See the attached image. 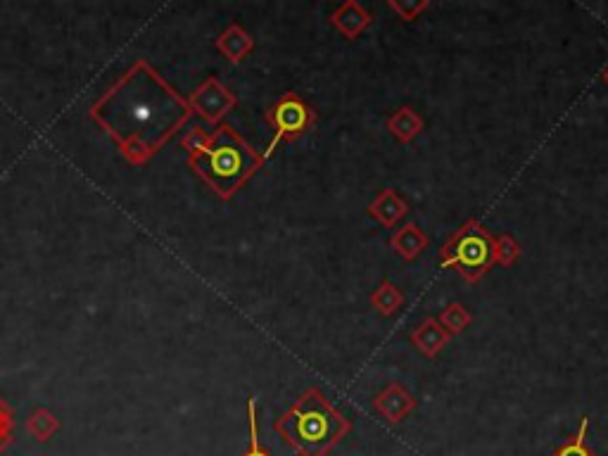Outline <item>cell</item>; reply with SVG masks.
Segmentation results:
<instances>
[{
	"label": "cell",
	"mask_w": 608,
	"mask_h": 456,
	"mask_svg": "<svg viewBox=\"0 0 608 456\" xmlns=\"http://www.w3.org/2000/svg\"><path fill=\"white\" fill-rule=\"evenodd\" d=\"M188 98L145 60H136L122 79L91 107L93 122L107 131L131 164H145L190 119Z\"/></svg>",
	"instance_id": "1"
},
{
	"label": "cell",
	"mask_w": 608,
	"mask_h": 456,
	"mask_svg": "<svg viewBox=\"0 0 608 456\" xmlns=\"http://www.w3.org/2000/svg\"><path fill=\"white\" fill-rule=\"evenodd\" d=\"M274 430L297 456H328L352 433V421L319 388H307L276 418Z\"/></svg>",
	"instance_id": "2"
},
{
	"label": "cell",
	"mask_w": 608,
	"mask_h": 456,
	"mask_svg": "<svg viewBox=\"0 0 608 456\" xmlns=\"http://www.w3.org/2000/svg\"><path fill=\"white\" fill-rule=\"evenodd\" d=\"M264 155L252 148L240 133L228 124L212 131L207 148L188 157V167L207 183L221 200H231L252 176L262 169Z\"/></svg>",
	"instance_id": "3"
},
{
	"label": "cell",
	"mask_w": 608,
	"mask_h": 456,
	"mask_svg": "<svg viewBox=\"0 0 608 456\" xmlns=\"http://www.w3.org/2000/svg\"><path fill=\"white\" fill-rule=\"evenodd\" d=\"M442 269L459 271L466 283L475 285L494 266V236L480 219H468L440 247Z\"/></svg>",
	"instance_id": "4"
},
{
	"label": "cell",
	"mask_w": 608,
	"mask_h": 456,
	"mask_svg": "<svg viewBox=\"0 0 608 456\" xmlns=\"http://www.w3.org/2000/svg\"><path fill=\"white\" fill-rule=\"evenodd\" d=\"M264 119L266 124L274 129V138H271V143L266 145V150L262 152L264 160H269V157L274 155L278 143H293L312 129L316 124V112L302 95L288 91L266 110Z\"/></svg>",
	"instance_id": "5"
},
{
	"label": "cell",
	"mask_w": 608,
	"mask_h": 456,
	"mask_svg": "<svg viewBox=\"0 0 608 456\" xmlns=\"http://www.w3.org/2000/svg\"><path fill=\"white\" fill-rule=\"evenodd\" d=\"M190 112L198 114L202 122L209 126H219L233 107L238 105V95L221 84L217 76H209L190 93L188 98Z\"/></svg>",
	"instance_id": "6"
},
{
	"label": "cell",
	"mask_w": 608,
	"mask_h": 456,
	"mask_svg": "<svg viewBox=\"0 0 608 456\" xmlns=\"http://www.w3.org/2000/svg\"><path fill=\"white\" fill-rule=\"evenodd\" d=\"M373 411L385 418V421L390 423V426H397V423H402L404 418H409L414 414L418 407V399L411 395V392L404 388L402 383H390L385 385L383 390L378 392L376 397H373Z\"/></svg>",
	"instance_id": "7"
},
{
	"label": "cell",
	"mask_w": 608,
	"mask_h": 456,
	"mask_svg": "<svg viewBox=\"0 0 608 456\" xmlns=\"http://www.w3.org/2000/svg\"><path fill=\"white\" fill-rule=\"evenodd\" d=\"M333 29H338L342 38L347 41H357V38L364 34L366 29L373 24V15L364 5L357 3V0H345V3L338 5L328 17Z\"/></svg>",
	"instance_id": "8"
},
{
	"label": "cell",
	"mask_w": 608,
	"mask_h": 456,
	"mask_svg": "<svg viewBox=\"0 0 608 456\" xmlns=\"http://www.w3.org/2000/svg\"><path fill=\"white\" fill-rule=\"evenodd\" d=\"M366 212H369V217L376 219L380 226L397 228L399 221L409 214V205L395 188H383L378 190L376 198L369 202Z\"/></svg>",
	"instance_id": "9"
},
{
	"label": "cell",
	"mask_w": 608,
	"mask_h": 456,
	"mask_svg": "<svg viewBox=\"0 0 608 456\" xmlns=\"http://www.w3.org/2000/svg\"><path fill=\"white\" fill-rule=\"evenodd\" d=\"M449 338H452V335H449L445 328H442V323L437 321L435 316H428L426 321L418 323L414 331L409 333L411 345H414L416 350L428 359H435L437 354L445 350Z\"/></svg>",
	"instance_id": "10"
},
{
	"label": "cell",
	"mask_w": 608,
	"mask_h": 456,
	"mask_svg": "<svg viewBox=\"0 0 608 456\" xmlns=\"http://www.w3.org/2000/svg\"><path fill=\"white\" fill-rule=\"evenodd\" d=\"M428 245L430 238L423 233L421 226L414 224V221L395 228V233L390 236V247L404 259V262H414Z\"/></svg>",
	"instance_id": "11"
},
{
	"label": "cell",
	"mask_w": 608,
	"mask_h": 456,
	"mask_svg": "<svg viewBox=\"0 0 608 456\" xmlns=\"http://www.w3.org/2000/svg\"><path fill=\"white\" fill-rule=\"evenodd\" d=\"M217 50L221 55L226 57L228 62H233V65H238V62H243L247 55L255 50V38H252L247 31L240 27V24H228V27L221 31V36L217 38Z\"/></svg>",
	"instance_id": "12"
},
{
	"label": "cell",
	"mask_w": 608,
	"mask_h": 456,
	"mask_svg": "<svg viewBox=\"0 0 608 456\" xmlns=\"http://www.w3.org/2000/svg\"><path fill=\"white\" fill-rule=\"evenodd\" d=\"M385 126H388V133L395 138V141L409 145L418 136V133L423 131V126L426 124H423V117L414 110V107L402 105L390 114L388 124Z\"/></svg>",
	"instance_id": "13"
},
{
	"label": "cell",
	"mask_w": 608,
	"mask_h": 456,
	"mask_svg": "<svg viewBox=\"0 0 608 456\" xmlns=\"http://www.w3.org/2000/svg\"><path fill=\"white\" fill-rule=\"evenodd\" d=\"M369 300L373 304V309H376L380 316H392V314H397L399 307L404 304V295L395 283L380 281V285L373 290Z\"/></svg>",
	"instance_id": "14"
},
{
	"label": "cell",
	"mask_w": 608,
	"mask_h": 456,
	"mask_svg": "<svg viewBox=\"0 0 608 456\" xmlns=\"http://www.w3.org/2000/svg\"><path fill=\"white\" fill-rule=\"evenodd\" d=\"M27 430L29 435L38 442H48L57 430H60V418H57L53 411L48 409H34L31 416L27 418Z\"/></svg>",
	"instance_id": "15"
},
{
	"label": "cell",
	"mask_w": 608,
	"mask_h": 456,
	"mask_svg": "<svg viewBox=\"0 0 608 456\" xmlns=\"http://www.w3.org/2000/svg\"><path fill=\"white\" fill-rule=\"evenodd\" d=\"M437 321L442 323V328H445L449 335H459V333H464L468 326H471L473 314L468 312L461 302H452L442 309L440 316H437Z\"/></svg>",
	"instance_id": "16"
},
{
	"label": "cell",
	"mask_w": 608,
	"mask_h": 456,
	"mask_svg": "<svg viewBox=\"0 0 608 456\" xmlns=\"http://www.w3.org/2000/svg\"><path fill=\"white\" fill-rule=\"evenodd\" d=\"M518 259H521V243L511 233L494 236V266L511 269Z\"/></svg>",
	"instance_id": "17"
},
{
	"label": "cell",
	"mask_w": 608,
	"mask_h": 456,
	"mask_svg": "<svg viewBox=\"0 0 608 456\" xmlns=\"http://www.w3.org/2000/svg\"><path fill=\"white\" fill-rule=\"evenodd\" d=\"M587 430H589V418L582 416L578 433L570 437L568 442H563V445L551 456H597L594 454V449L587 445Z\"/></svg>",
	"instance_id": "18"
},
{
	"label": "cell",
	"mask_w": 608,
	"mask_h": 456,
	"mask_svg": "<svg viewBox=\"0 0 608 456\" xmlns=\"http://www.w3.org/2000/svg\"><path fill=\"white\" fill-rule=\"evenodd\" d=\"M247 421H250V445L243 452V456H271L269 449L262 447L257 433V397L247 399Z\"/></svg>",
	"instance_id": "19"
},
{
	"label": "cell",
	"mask_w": 608,
	"mask_h": 456,
	"mask_svg": "<svg viewBox=\"0 0 608 456\" xmlns=\"http://www.w3.org/2000/svg\"><path fill=\"white\" fill-rule=\"evenodd\" d=\"M430 8L428 0H388V10L402 19V22H414L421 12Z\"/></svg>",
	"instance_id": "20"
},
{
	"label": "cell",
	"mask_w": 608,
	"mask_h": 456,
	"mask_svg": "<svg viewBox=\"0 0 608 456\" xmlns=\"http://www.w3.org/2000/svg\"><path fill=\"white\" fill-rule=\"evenodd\" d=\"M209 138H212V131H207L202 124H195V126H190V129L186 131V136L181 138V145L188 150V157H195L198 152L207 148Z\"/></svg>",
	"instance_id": "21"
},
{
	"label": "cell",
	"mask_w": 608,
	"mask_h": 456,
	"mask_svg": "<svg viewBox=\"0 0 608 456\" xmlns=\"http://www.w3.org/2000/svg\"><path fill=\"white\" fill-rule=\"evenodd\" d=\"M10 437H12V414L10 409L0 402V452L10 445Z\"/></svg>",
	"instance_id": "22"
},
{
	"label": "cell",
	"mask_w": 608,
	"mask_h": 456,
	"mask_svg": "<svg viewBox=\"0 0 608 456\" xmlns=\"http://www.w3.org/2000/svg\"><path fill=\"white\" fill-rule=\"evenodd\" d=\"M601 79H604V84L608 86V67L604 69V74H601Z\"/></svg>",
	"instance_id": "23"
}]
</instances>
